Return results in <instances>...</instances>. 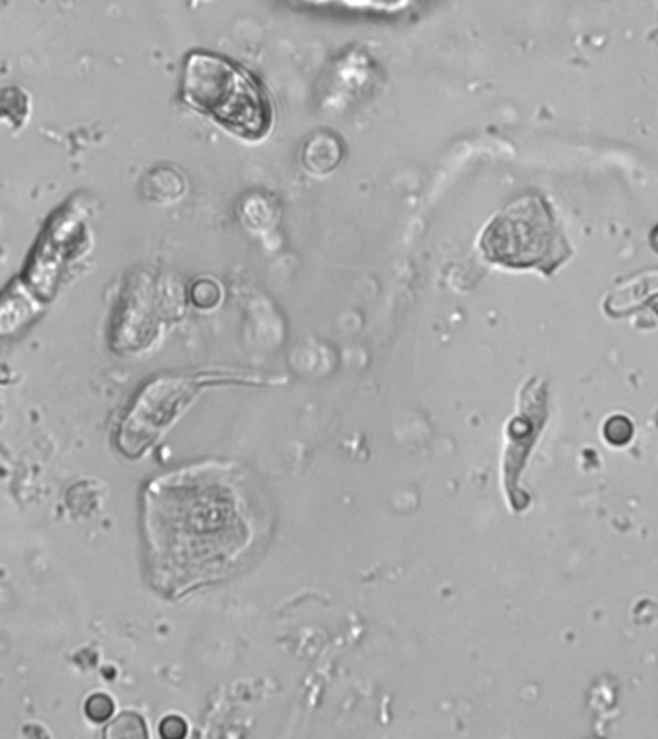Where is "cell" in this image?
Instances as JSON below:
<instances>
[{
  "label": "cell",
  "instance_id": "obj_1",
  "mask_svg": "<svg viewBox=\"0 0 658 739\" xmlns=\"http://www.w3.org/2000/svg\"><path fill=\"white\" fill-rule=\"evenodd\" d=\"M229 466L204 465L150 486V555L160 588L181 595L231 572L251 549L254 512Z\"/></svg>",
  "mask_w": 658,
  "mask_h": 739
},
{
  "label": "cell",
  "instance_id": "obj_2",
  "mask_svg": "<svg viewBox=\"0 0 658 739\" xmlns=\"http://www.w3.org/2000/svg\"><path fill=\"white\" fill-rule=\"evenodd\" d=\"M181 91L195 111L249 141L266 137L272 127V106L264 89L249 71L222 56H189Z\"/></svg>",
  "mask_w": 658,
  "mask_h": 739
},
{
  "label": "cell",
  "instance_id": "obj_5",
  "mask_svg": "<svg viewBox=\"0 0 658 739\" xmlns=\"http://www.w3.org/2000/svg\"><path fill=\"white\" fill-rule=\"evenodd\" d=\"M112 710H114V703L106 695H102V693L93 695L91 700L87 701V715H89V718L97 720V723L106 720L112 715Z\"/></svg>",
  "mask_w": 658,
  "mask_h": 739
},
{
  "label": "cell",
  "instance_id": "obj_3",
  "mask_svg": "<svg viewBox=\"0 0 658 739\" xmlns=\"http://www.w3.org/2000/svg\"><path fill=\"white\" fill-rule=\"evenodd\" d=\"M262 379L229 372H195L180 376H162L143 389L134 409L120 430V448L127 456L143 455L158 437L178 420L204 387L218 384H254Z\"/></svg>",
  "mask_w": 658,
  "mask_h": 739
},
{
  "label": "cell",
  "instance_id": "obj_4",
  "mask_svg": "<svg viewBox=\"0 0 658 739\" xmlns=\"http://www.w3.org/2000/svg\"><path fill=\"white\" fill-rule=\"evenodd\" d=\"M479 245L495 264L543 266L553 260L557 247L555 221L541 198H518L489 221Z\"/></svg>",
  "mask_w": 658,
  "mask_h": 739
}]
</instances>
